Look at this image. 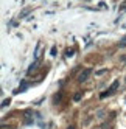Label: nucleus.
I'll list each match as a JSON object with an SVG mask.
<instances>
[{"mask_svg":"<svg viewBox=\"0 0 126 129\" xmlns=\"http://www.w3.org/2000/svg\"><path fill=\"white\" fill-rule=\"evenodd\" d=\"M28 13H30V9H25V11H23V13H22V14H20V17H25V16H26V14H28Z\"/></svg>","mask_w":126,"mask_h":129,"instance_id":"nucleus-8","label":"nucleus"},{"mask_svg":"<svg viewBox=\"0 0 126 129\" xmlns=\"http://www.w3.org/2000/svg\"><path fill=\"white\" fill-rule=\"evenodd\" d=\"M90 73H92V70H90V69H86V70H84V72H83V73L78 76V81H79V82H84L86 79H87V78L90 76Z\"/></svg>","mask_w":126,"mask_h":129,"instance_id":"nucleus-2","label":"nucleus"},{"mask_svg":"<svg viewBox=\"0 0 126 129\" xmlns=\"http://www.w3.org/2000/svg\"><path fill=\"white\" fill-rule=\"evenodd\" d=\"M120 47H126V36L123 37L122 41H120Z\"/></svg>","mask_w":126,"mask_h":129,"instance_id":"nucleus-6","label":"nucleus"},{"mask_svg":"<svg viewBox=\"0 0 126 129\" xmlns=\"http://www.w3.org/2000/svg\"><path fill=\"white\" fill-rule=\"evenodd\" d=\"M50 53H52V56H55L56 55V48H52V52H50Z\"/></svg>","mask_w":126,"mask_h":129,"instance_id":"nucleus-10","label":"nucleus"},{"mask_svg":"<svg viewBox=\"0 0 126 129\" xmlns=\"http://www.w3.org/2000/svg\"><path fill=\"white\" fill-rule=\"evenodd\" d=\"M123 8H126V2H125V3L122 5V6H120V9H123Z\"/></svg>","mask_w":126,"mask_h":129,"instance_id":"nucleus-11","label":"nucleus"},{"mask_svg":"<svg viewBox=\"0 0 126 129\" xmlns=\"http://www.w3.org/2000/svg\"><path fill=\"white\" fill-rule=\"evenodd\" d=\"M31 117H33V111H31V109L25 111V123H26V125H30V123H33Z\"/></svg>","mask_w":126,"mask_h":129,"instance_id":"nucleus-3","label":"nucleus"},{"mask_svg":"<svg viewBox=\"0 0 126 129\" xmlns=\"http://www.w3.org/2000/svg\"><path fill=\"white\" fill-rule=\"evenodd\" d=\"M65 55H67V56H72V55H73V50H67Z\"/></svg>","mask_w":126,"mask_h":129,"instance_id":"nucleus-9","label":"nucleus"},{"mask_svg":"<svg viewBox=\"0 0 126 129\" xmlns=\"http://www.w3.org/2000/svg\"><path fill=\"white\" fill-rule=\"evenodd\" d=\"M9 103H11V100H9V98H8V100H3V103H2V107L9 106Z\"/></svg>","mask_w":126,"mask_h":129,"instance_id":"nucleus-5","label":"nucleus"},{"mask_svg":"<svg viewBox=\"0 0 126 129\" xmlns=\"http://www.w3.org/2000/svg\"><path fill=\"white\" fill-rule=\"evenodd\" d=\"M67 129H75V126H69V128H67Z\"/></svg>","mask_w":126,"mask_h":129,"instance_id":"nucleus-12","label":"nucleus"},{"mask_svg":"<svg viewBox=\"0 0 126 129\" xmlns=\"http://www.w3.org/2000/svg\"><path fill=\"white\" fill-rule=\"evenodd\" d=\"M73 100H75V101H79V100H81V93H76Z\"/></svg>","mask_w":126,"mask_h":129,"instance_id":"nucleus-7","label":"nucleus"},{"mask_svg":"<svg viewBox=\"0 0 126 129\" xmlns=\"http://www.w3.org/2000/svg\"><path fill=\"white\" fill-rule=\"evenodd\" d=\"M20 84H22V86H20V87H19L17 90H16V92H23V90H25V89H26V81H22V82H20Z\"/></svg>","mask_w":126,"mask_h":129,"instance_id":"nucleus-4","label":"nucleus"},{"mask_svg":"<svg viewBox=\"0 0 126 129\" xmlns=\"http://www.w3.org/2000/svg\"><path fill=\"white\" fill-rule=\"evenodd\" d=\"M117 87H118V81H115L114 84H112V87H111V89H108L106 92H103V93H101V95H100V98H106V96H109L111 93H114L115 90H117Z\"/></svg>","mask_w":126,"mask_h":129,"instance_id":"nucleus-1","label":"nucleus"}]
</instances>
